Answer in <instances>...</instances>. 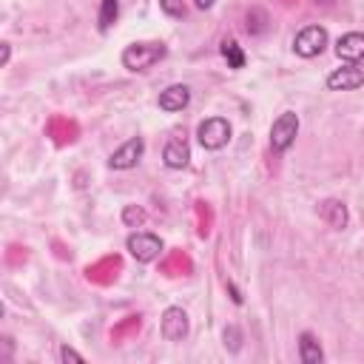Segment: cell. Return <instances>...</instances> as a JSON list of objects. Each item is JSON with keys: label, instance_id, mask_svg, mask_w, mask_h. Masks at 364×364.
Wrapping results in <instances>:
<instances>
[{"label": "cell", "instance_id": "obj_22", "mask_svg": "<svg viewBox=\"0 0 364 364\" xmlns=\"http://www.w3.org/2000/svg\"><path fill=\"white\" fill-rule=\"evenodd\" d=\"M159 9H162L168 17H182V14H185V3H182V0H159Z\"/></svg>", "mask_w": 364, "mask_h": 364}, {"label": "cell", "instance_id": "obj_11", "mask_svg": "<svg viewBox=\"0 0 364 364\" xmlns=\"http://www.w3.org/2000/svg\"><path fill=\"white\" fill-rule=\"evenodd\" d=\"M318 216H321L330 228H336V230H344V228H347V222H350L347 205H344V202H338V199H324V202L318 205Z\"/></svg>", "mask_w": 364, "mask_h": 364}, {"label": "cell", "instance_id": "obj_1", "mask_svg": "<svg viewBox=\"0 0 364 364\" xmlns=\"http://www.w3.org/2000/svg\"><path fill=\"white\" fill-rule=\"evenodd\" d=\"M168 54L165 43H131L122 51V65L128 71H148L154 63H159Z\"/></svg>", "mask_w": 364, "mask_h": 364}, {"label": "cell", "instance_id": "obj_20", "mask_svg": "<svg viewBox=\"0 0 364 364\" xmlns=\"http://www.w3.org/2000/svg\"><path fill=\"white\" fill-rule=\"evenodd\" d=\"M247 31L250 34H264L267 31V14L262 9H250L247 11Z\"/></svg>", "mask_w": 364, "mask_h": 364}, {"label": "cell", "instance_id": "obj_2", "mask_svg": "<svg viewBox=\"0 0 364 364\" xmlns=\"http://www.w3.org/2000/svg\"><path fill=\"white\" fill-rule=\"evenodd\" d=\"M296 134H299V117L293 111L279 114L273 119V125H270V148L276 154H284L296 142Z\"/></svg>", "mask_w": 364, "mask_h": 364}, {"label": "cell", "instance_id": "obj_8", "mask_svg": "<svg viewBox=\"0 0 364 364\" xmlns=\"http://www.w3.org/2000/svg\"><path fill=\"white\" fill-rule=\"evenodd\" d=\"M162 336L168 341H182L188 336V313L182 307H168L162 313Z\"/></svg>", "mask_w": 364, "mask_h": 364}, {"label": "cell", "instance_id": "obj_3", "mask_svg": "<svg viewBox=\"0 0 364 364\" xmlns=\"http://www.w3.org/2000/svg\"><path fill=\"white\" fill-rule=\"evenodd\" d=\"M196 136H199V145H202V148H208V151H219V148L228 145V139H230V122L222 119V117L202 119L199 128H196Z\"/></svg>", "mask_w": 364, "mask_h": 364}, {"label": "cell", "instance_id": "obj_27", "mask_svg": "<svg viewBox=\"0 0 364 364\" xmlns=\"http://www.w3.org/2000/svg\"><path fill=\"white\" fill-rule=\"evenodd\" d=\"M282 3H299V0H282Z\"/></svg>", "mask_w": 364, "mask_h": 364}, {"label": "cell", "instance_id": "obj_24", "mask_svg": "<svg viewBox=\"0 0 364 364\" xmlns=\"http://www.w3.org/2000/svg\"><path fill=\"white\" fill-rule=\"evenodd\" d=\"M60 361H65V364H68V361H74V364H82L85 358H82L77 350H71L68 344H63V347H60Z\"/></svg>", "mask_w": 364, "mask_h": 364}, {"label": "cell", "instance_id": "obj_4", "mask_svg": "<svg viewBox=\"0 0 364 364\" xmlns=\"http://www.w3.org/2000/svg\"><path fill=\"white\" fill-rule=\"evenodd\" d=\"M324 46H327V28H321V26H304L293 37V51L299 57H316L324 51Z\"/></svg>", "mask_w": 364, "mask_h": 364}, {"label": "cell", "instance_id": "obj_7", "mask_svg": "<svg viewBox=\"0 0 364 364\" xmlns=\"http://www.w3.org/2000/svg\"><path fill=\"white\" fill-rule=\"evenodd\" d=\"M142 151H145V142H142V136H131L128 142H122V145H119V148L111 154L108 165H111L114 171H128V168H134V165L139 162Z\"/></svg>", "mask_w": 364, "mask_h": 364}, {"label": "cell", "instance_id": "obj_10", "mask_svg": "<svg viewBox=\"0 0 364 364\" xmlns=\"http://www.w3.org/2000/svg\"><path fill=\"white\" fill-rule=\"evenodd\" d=\"M188 159H191V148H188V142H185V139L173 136V139H168V142H165V148H162V162H165L168 168L182 171V168L188 165Z\"/></svg>", "mask_w": 364, "mask_h": 364}, {"label": "cell", "instance_id": "obj_9", "mask_svg": "<svg viewBox=\"0 0 364 364\" xmlns=\"http://www.w3.org/2000/svg\"><path fill=\"white\" fill-rule=\"evenodd\" d=\"M336 54H338V60H347V63L364 60V34H361V31H347V34H341L338 43H336Z\"/></svg>", "mask_w": 364, "mask_h": 364}, {"label": "cell", "instance_id": "obj_21", "mask_svg": "<svg viewBox=\"0 0 364 364\" xmlns=\"http://www.w3.org/2000/svg\"><path fill=\"white\" fill-rule=\"evenodd\" d=\"M122 222H125L128 228H142V225H145V210H142L139 205H125V208H122Z\"/></svg>", "mask_w": 364, "mask_h": 364}, {"label": "cell", "instance_id": "obj_28", "mask_svg": "<svg viewBox=\"0 0 364 364\" xmlns=\"http://www.w3.org/2000/svg\"><path fill=\"white\" fill-rule=\"evenodd\" d=\"M321 3H330V0H321Z\"/></svg>", "mask_w": 364, "mask_h": 364}, {"label": "cell", "instance_id": "obj_13", "mask_svg": "<svg viewBox=\"0 0 364 364\" xmlns=\"http://www.w3.org/2000/svg\"><path fill=\"white\" fill-rule=\"evenodd\" d=\"M114 270H119V259H117V256H108V259L91 264V267L85 270V276H88L91 282H97V284H108L111 279H117Z\"/></svg>", "mask_w": 364, "mask_h": 364}, {"label": "cell", "instance_id": "obj_17", "mask_svg": "<svg viewBox=\"0 0 364 364\" xmlns=\"http://www.w3.org/2000/svg\"><path fill=\"white\" fill-rule=\"evenodd\" d=\"M119 17V0H100V14H97V23H100V31H108Z\"/></svg>", "mask_w": 364, "mask_h": 364}, {"label": "cell", "instance_id": "obj_5", "mask_svg": "<svg viewBox=\"0 0 364 364\" xmlns=\"http://www.w3.org/2000/svg\"><path fill=\"white\" fill-rule=\"evenodd\" d=\"M128 253L136 262H154L162 253V239L154 233H131L128 236Z\"/></svg>", "mask_w": 364, "mask_h": 364}, {"label": "cell", "instance_id": "obj_12", "mask_svg": "<svg viewBox=\"0 0 364 364\" xmlns=\"http://www.w3.org/2000/svg\"><path fill=\"white\" fill-rule=\"evenodd\" d=\"M188 102H191V88H188V85H168V88L159 94V108L168 111V114L182 111Z\"/></svg>", "mask_w": 364, "mask_h": 364}, {"label": "cell", "instance_id": "obj_16", "mask_svg": "<svg viewBox=\"0 0 364 364\" xmlns=\"http://www.w3.org/2000/svg\"><path fill=\"white\" fill-rule=\"evenodd\" d=\"M219 51H222V57L228 60L230 68H245V51H242V46L233 37H225L219 43Z\"/></svg>", "mask_w": 364, "mask_h": 364}, {"label": "cell", "instance_id": "obj_14", "mask_svg": "<svg viewBox=\"0 0 364 364\" xmlns=\"http://www.w3.org/2000/svg\"><path fill=\"white\" fill-rule=\"evenodd\" d=\"M299 358H301V364H321L324 353H321V344L316 341L313 333L299 336Z\"/></svg>", "mask_w": 364, "mask_h": 364}, {"label": "cell", "instance_id": "obj_15", "mask_svg": "<svg viewBox=\"0 0 364 364\" xmlns=\"http://www.w3.org/2000/svg\"><path fill=\"white\" fill-rule=\"evenodd\" d=\"M48 134L54 136L57 145H65V142H74L77 128H74V122H68V119H63V117H54V119L48 122Z\"/></svg>", "mask_w": 364, "mask_h": 364}, {"label": "cell", "instance_id": "obj_25", "mask_svg": "<svg viewBox=\"0 0 364 364\" xmlns=\"http://www.w3.org/2000/svg\"><path fill=\"white\" fill-rule=\"evenodd\" d=\"M9 57H11V46H9V43H3V51H0V63L6 65V63H9Z\"/></svg>", "mask_w": 364, "mask_h": 364}, {"label": "cell", "instance_id": "obj_6", "mask_svg": "<svg viewBox=\"0 0 364 364\" xmlns=\"http://www.w3.org/2000/svg\"><path fill=\"white\" fill-rule=\"evenodd\" d=\"M361 82H364V68L358 63H347V65L330 71V77H327V88L330 91H353Z\"/></svg>", "mask_w": 364, "mask_h": 364}, {"label": "cell", "instance_id": "obj_18", "mask_svg": "<svg viewBox=\"0 0 364 364\" xmlns=\"http://www.w3.org/2000/svg\"><path fill=\"white\" fill-rule=\"evenodd\" d=\"M191 270V262H188V256L185 253H171V259L168 262H162V273H168V276H182V273H188Z\"/></svg>", "mask_w": 364, "mask_h": 364}, {"label": "cell", "instance_id": "obj_23", "mask_svg": "<svg viewBox=\"0 0 364 364\" xmlns=\"http://www.w3.org/2000/svg\"><path fill=\"white\" fill-rule=\"evenodd\" d=\"M225 344L230 347V353H236L239 347H242V333H239V327H225Z\"/></svg>", "mask_w": 364, "mask_h": 364}, {"label": "cell", "instance_id": "obj_19", "mask_svg": "<svg viewBox=\"0 0 364 364\" xmlns=\"http://www.w3.org/2000/svg\"><path fill=\"white\" fill-rule=\"evenodd\" d=\"M139 324H142L139 316H125V321H119V324L111 330V338H114V341H122V338L134 336V333L139 330Z\"/></svg>", "mask_w": 364, "mask_h": 364}, {"label": "cell", "instance_id": "obj_26", "mask_svg": "<svg viewBox=\"0 0 364 364\" xmlns=\"http://www.w3.org/2000/svg\"><path fill=\"white\" fill-rule=\"evenodd\" d=\"M193 6L205 11V9H210V6H213V0H193Z\"/></svg>", "mask_w": 364, "mask_h": 364}]
</instances>
